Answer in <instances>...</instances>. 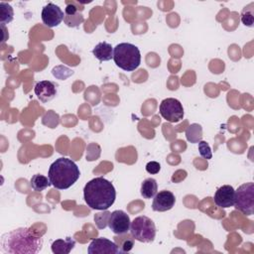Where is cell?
<instances>
[{
	"label": "cell",
	"mask_w": 254,
	"mask_h": 254,
	"mask_svg": "<svg viewBox=\"0 0 254 254\" xmlns=\"http://www.w3.org/2000/svg\"><path fill=\"white\" fill-rule=\"evenodd\" d=\"M0 248L9 254H36L43 246V239L28 227L13 229L1 235Z\"/></svg>",
	"instance_id": "1"
},
{
	"label": "cell",
	"mask_w": 254,
	"mask_h": 254,
	"mask_svg": "<svg viewBox=\"0 0 254 254\" xmlns=\"http://www.w3.org/2000/svg\"><path fill=\"white\" fill-rule=\"evenodd\" d=\"M83 198L90 208L106 210L114 203L116 190L111 182L103 177H97L84 186Z\"/></svg>",
	"instance_id": "2"
},
{
	"label": "cell",
	"mask_w": 254,
	"mask_h": 254,
	"mask_svg": "<svg viewBox=\"0 0 254 254\" xmlns=\"http://www.w3.org/2000/svg\"><path fill=\"white\" fill-rule=\"evenodd\" d=\"M80 176L77 165L68 158H59L52 163L48 178L52 186L58 190H66L74 185Z\"/></svg>",
	"instance_id": "3"
},
{
	"label": "cell",
	"mask_w": 254,
	"mask_h": 254,
	"mask_svg": "<svg viewBox=\"0 0 254 254\" xmlns=\"http://www.w3.org/2000/svg\"><path fill=\"white\" fill-rule=\"evenodd\" d=\"M115 64L125 71H133L141 64V53L137 46L130 43H120L113 48Z\"/></svg>",
	"instance_id": "4"
},
{
	"label": "cell",
	"mask_w": 254,
	"mask_h": 254,
	"mask_svg": "<svg viewBox=\"0 0 254 254\" xmlns=\"http://www.w3.org/2000/svg\"><path fill=\"white\" fill-rule=\"evenodd\" d=\"M130 233L137 241L150 243L156 236V226L154 221L145 215L137 216L130 224Z\"/></svg>",
	"instance_id": "5"
},
{
	"label": "cell",
	"mask_w": 254,
	"mask_h": 254,
	"mask_svg": "<svg viewBox=\"0 0 254 254\" xmlns=\"http://www.w3.org/2000/svg\"><path fill=\"white\" fill-rule=\"evenodd\" d=\"M234 207L245 215H252L254 212V184L246 183L235 190Z\"/></svg>",
	"instance_id": "6"
},
{
	"label": "cell",
	"mask_w": 254,
	"mask_h": 254,
	"mask_svg": "<svg viewBox=\"0 0 254 254\" xmlns=\"http://www.w3.org/2000/svg\"><path fill=\"white\" fill-rule=\"evenodd\" d=\"M159 111L161 116L171 123H177L184 118V107L181 101L173 97L162 100Z\"/></svg>",
	"instance_id": "7"
},
{
	"label": "cell",
	"mask_w": 254,
	"mask_h": 254,
	"mask_svg": "<svg viewBox=\"0 0 254 254\" xmlns=\"http://www.w3.org/2000/svg\"><path fill=\"white\" fill-rule=\"evenodd\" d=\"M130 224L131 221L129 215L121 209L114 210L109 215L108 226L115 234L127 233L130 230Z\"/></svg>",
	"instance_id": "8"
},
{
	"label": "cell",
	"mask_w": 254,
	"mask_h": 254,
	"mask_svg": "<svg viewBox=\"0 0 254 254\" xmlns=\"http://www.w3.org/2000/svg\"><path fill=\"white\" fill-rule=\"evenodd\" d=\"M64 19L63 10L54 3H48L42 10V21L49 28L58 27Z\"/></svg>",
	"instance_id": "9"
},
{
	"label": "cell",
	"mask_w": 254,
	"mask_h": 254,
	"mask_svg": "<svg viewBox=\"0 0 254 254\" xmlns=\"http://www.w3.org/2000/svg\"><path fill=\"white\" fill-rule=\"evenodd\" d=\"M87 252L89 254H118L120 250L114 241L105 237H99L91 240Z\"/></svg>",
	"instance_id": "10"
},
{
	"label": "cell",
	"mask_w": 254,
	"mask_h": 254,
	"mask_svg": "<svg viewBox=\"0 0 254 254\" xmlns=\"http://www.w3.org/2000/svg\"><path fill=\"white\" fill-rule=\"evenodd\" d=\"M213 199L214 203L221 208L233 206L235 200V190L230 185H224L216 190Z\"/></svg>",
	"instance_id": "11"
},
{
	"label": "cell",
	"mask_w": 254,
	"mask_h": 254,
	"mask_svg": "<svg viewBox=\"0 0 254 254\" xmlns=\"http://www.w3.org/2000/svg\"><path fill=\"white\" fill-rule=\"evenodd\" d=\"M175 203H176V197L174 193L170 190H162L155 194L153 203H152V209L154 211L164 212L172 209Z\"/></svg>",
	"instance_id": "12"
},
{
	"label": "cell",
	"mask_w": 254,
	"mask_h": 254,
	"mask_svg": "<svg viewBox=\"0 0 254 254\" xmlns=\"http://www.w3.org/2000/svg\"><path fill=\"white\" fill-rule=\"evenodd\" d=\"M38 99L43 103H47L55 98L57 94L56 85L50 80H41L36 83L34 88Z\"/></svg>",
	"instance_id": "13"
},
{
	"label": "cell",
	"mask_w": 254,
	"mask_h": 254,
	"mask_svg": "<svg viewBox=\"0 0 254 254\" xmlns=\"http://www.w3.org/2000/svg\"><path fill=\"white\" fill-rule=\"evenodd\" d=\"M92 54L98 61L107 62L113 59V47L107 42H100L93 48Z\"/></svg>",
	"instance_id": "14"
},
{
	"label": "cell",
	"mask_w": 254,
	"mask_h": 254,
	"mask_svg": "<svg viewBox=\"0 0 254 254\" xmlns=\"http://www.w3.org/2000/svg\"><path fill=\"white\" fill-rule=\"evenodd\" d=\"M75 240L71 237L57 239L52 243V251L55 254H68L74 247Z\"/></svg>",
	"instance_id": "15"
},
{
	"label": "cell",
	"mask_w": 254,
	"mask_h": 254,
	"mask_svg": "<svg viewBox=\"0 0 254 254\" xmlns=\"http://www.w3.org/2000/svg\"><path fill=\"white\" fill-rule=\"evenodd\" d=\"M118 236H114V242L118 246L120 253H126L132 250L134 246V238L133 236L128 233L123 234H117Z\"/></svg>",
	"instance_id": "16"
},
{
	"label": "cell",
	"mask_w": 254,
	"mask_h": 254,
	"mask_svg": "<svg viewBox=\"0 0 254 254\" xmlns=\"http://www.w3.org/2000/svg\"><path fill=\"white\" fill-rule=\"evenodd\" d=\"M141 194L144 198H153L158 190V184L155 179L147 178L141 185Z\"/></svg>",
	"instance_id": "17"
},
{
	"label": "cell",
	"mask_w": 254,
	"mask_h": 254,
	"mask_svg": "<svg viewBox=\"0 0 254 254\" xmlns=\"http://www.w3.org/2000/svg\"><path fill=\"white\" fill-rule=\"evenodd\" d=\"M187 140L190 143H198L202 139V128L197 123L190 124L186 129Z\"/></svg>",
	"instance_id": "18"
},
{
	"label": "cell",
	"mask_w": 254,
	"mask_h": 254,
	"mask_svg": "<svg viewBox=\"0 0 254 254\" xmlns=\"http://www.w3.org/2000/svg\"><path fill=\"white\" fill-rule=\"evenodd\" d=\"M30 184H31L32 189L36 191H42V190H46L48 187H50L52 185L49 178H47L46 176L40 175V174L34 175L31 178Z\"/></svg>",
	"instance_id": "19"
},
{
	"label": "cell",
	"mask_w": 254,
	"mask_h": 254,
	"mask_svg": "<svg viewBox=\"0 0 254 254\" xmlns=\"http://www.w3.org/2000/svg\"><path fill=\"white\" fill-rule=\"evenodd\" d=\"M14 18V11L10 4L0 2V23L2 26L10 23Z\"/></svg>",
	"instance_id": "20"
},
{
	"label": "cell",
	"mask_w": 254,
	"mask_h": 254,
	"mask_svg": "<svg viewBox=\"0 0 254 254\" xmlns=\"http://www.w3.org/2000/svg\"><path fill=\"white\" fill-rule=\"evenodd\" d=\"M254 4L250 3L248 6H245L241 12V22L247 27H253L254 23Z\"/></svg>",
	"instance_id": "21"
},
{
	"label": "cell",
	"mask_w": 254,
	"mask_h": 254,
	"mask_svg": "<svg viewBox=\"0 0 254 254\" xmlns=\"http://www.w3.org/2000/svg\"><path fill=\"white\" fill-rule=\"evenodd\" d=\"M111 212L104 210L103 212H98L94 215V221L96 226L99 229H104L107 225H108V219H109V215Z\"/></svg>",
	"instance_id": "22"
},
{
	"label": "cell",
	"mask_w": 254,
	"mask_h": 254,
	"mask_svg": "<svg viewBox=\"0 0 254 254\" xmlns=\"http://www.w3.org/2000/svg\"><path fill=\"white\" fill-rule=\"evenodd\" d=\"M198 152H199L200 156L206 160H209L212 158L211 149H210L208 143H206L205 141L201 140L198 142Z\"/></svg>",
	"instance_id": "23"
},
{
	"label": "cell",
	"mask_w": 254,
	"mask_h": 254,
	"mask_svg": "<svg viewBox=\"0 0 254 254\" xmlns=\"http://www.w3.org/2000/svg\"><path fill=\"white\" fill-rule=\"evenodd\" d=\"M160 170H161V165L156 161L148 162L146 165V171L151 175L158 174L160 172Z\"/></svg>",
	"instance_id": "24"
},
{
	"label": "cell",
	"mask_w": 254,
	"mask_h": 254,
	"mask_svg": "<svg viewBox=\"0 0 254 254\" xmlns=\"http://www.w3.org/2000/svg\"><path fill=\"white\" fill-rule=\"evenodd\" d=\"M77 14V7L73 5L72 3L67 2L66 7H65V14L64 16H74Z\"/></svg>",
	"instance_id": "25"
}]
</instances>
